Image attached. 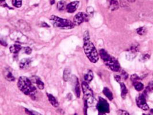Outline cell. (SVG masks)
Here are the masks:
<instances>
[{"label": "cell", "instance_id": "obj_3", "mask_svg": "<svg viewBox=\"0 0 153 115\" xmlns=\"http://www.w3.org/2000/svg\"><path fill=\"white\" fill-rule=\"evenodd\" d=\"M84 50L86 56L92 63H95L98 62L99 55L96 47L90 41V39L84 40Z\"/></svg>", "mask_w": 153, "mask_h": 115}, {"label": "cell", "instance_id": "obj_1", "mask_svg": "<svg viewBox=\"0 0 153 115\" xmlns=\"http://www.w3.org/2000/svg\"><path fill=\"white\" fill-rule=\"evenodd\" d=\"M17 86L19 90L24 94L31 97L33 100L35 99V94L37 93L36 88L32 84L29 78L24 76L20 77L17 82Z\"/></svg>", "mask_w": 153, "mask_h": 115}, {"label": "cell", "instance_id": "obj_26", "mask_svg": "<svg viewBox=\"0 0 153 115\" xmlns=\"http://www.w3.org/2000/svg\"><path fill=\"white\" fill-rule=\"evenodd\" d=\"M137 32L138 35H139L140 36H143V35H145L146 33L147 29L145 27H140L138 28L137 30Z\"/></svg>", "mask_w": 153, "mask_h": 115}, {"label": "cell", "instance_id": "obj_18", "mask_svg": "<svg viewBox=\"0 0 153 115\" xmlns=\"http://www.w3.org/2000/svg\"><path fill=\"white\" fill-rule=\"evenodd\" d=\"M138 50H139V48L138 46L137 45H132L131 47L128 50V54H129V57H132V58H134V57H135L136 56V54L138 53Z\"/></svg>", "mask_w": 153, "mask_h": 115}, {"label": "cell", "instance_id": "obj_35", "mask_svg": "<svg viewBox=\"0 0 153 115\" xmlns=\"http://www.w3.org/2000/svg\"><path fill=\"white\" fill-rule=\"evenodd\" d=\"M42 27H50V26H49L47 23H45V22L42 23Z\"/></svg>", "mask_w": 153, "mask_h": 115}, {"label": "cell", "instance_id": "obj_15", "mask_svg": "<svg viewBox=\"0 0 153 115\" xmlns=\"http://www.w3.org/2000/svg\"><path fill=\"white\" fill-rule=\"evenodd\" d=\"M32 80L33 81V82L36 84L37 87L40 90H43L45 88V84L44 83L42 82V81L40 79V78L39 77L37 76H35V77L32 78Z\"/></svg>", "mask_w": 153, "mask_h": 115}, {"label": "cell", "instance_id": "obj_37", "mask_svg": "<svg viewBox=\"0 0 153 115\" xmlns=\"http://www.w3.org/2000/svg\"><path fill=\"white\" fill-rule=\"evenodd\" d=\"M55 0H50V4L51 5H54L55 4Z\"/></svg>", "mask_w": 153, "mask_h": 115}, {"label": "cell", "instance_id": "obj_24", "mask_svg": "<svg viewBox=\"0 0 153 115\" xmlns=\"http://www.w3.org/2000/svg\"><path fill=\"white\" fill-rule=\"evenodd\" d=\"M57 9L60 10V11H63L65 9H66V7H67V5H66V3L65 1H59V2H58L57 3Z\"/></svg>", "mask_w": 153, "mask_h": 115}, {"label": "cell", "instance_id": "obj_39", "mask_svg": "<svg viewBox=\"0 0 153 115\" xmlns=\"http://www.w3.org/2000/svg\"><path fill=\"white\" fill-rule=\"evenodd\" d=\"M150 114H151V115H153V109H151L150 110Z\"/></svg>", "mask_w": 153, "mask_h": 115}, {"label": "cell", "instance_id": "obj_33", "mask_svg": "<svg viewBox=\"0 0 153 115\" xmlns=\"http://www.w3.org/2000/svg\"><path fill=\"white\" fill-rule=\"evenodd\" d=\"M93 9L92 7H89L87 9V12L88 13L89 15H92L93 13Z\"/></svg>", "mask_w": 153, "mask_h": 115}, {"label": "cell", "instance_id": "obj_27", "mask_svg": "<svg viewBox=\"0 0 153 115\" xmlns=\"http://www.w3.org/2000/svg\"><path fill=\"white\" fill-rule=\"evenodd\" d=\"M12 5L16 8H20L22 5V0H12Z\"/></svg>", "mask_w": 153, "mask_h": 115}, {"label": "cell", "instance_id": "obj_7", "mask_svg": "<svg viewBox=\"0 0 153 115\" xmlns=\"http://www.w3.org/2000/svg\"><path fill=\"white\" fill-rule=\"evenodd\" d=\"M10 38L16 42L25 44L28 42V38L20 32L16 31L10 33Z\"/></svg>", "mask_w": 153, "mask_h": 115}, {"label": "cell", "instance_id": "obj_28", "mask_svg": "<svg viewBox=\"0 0 153 115\" xmlns=\"http://www.w3.org/2000/svg\"><path fill=\"white\" fill-rule=\"evenodd\" d=\"M150 58V55L148 54H142L140 57V61L145 62L148 61Z\"/></svg>", "mask_w": 153, "mask_h": 115}, {"label": "cell", "instance_id": "obj_13", "mask_svg": "<svg viewBox=\"0 0 153 115\" xmlns=\"http://www.w3.org/2000/svg\"><path fill=\"white\" fill-rule=\"evenodd\" d=\"M108 7L111 11H115L119 8L117 0H107Z\"/></svg>", "mask_w": 153, "mask_h": 115}, {"label": "cell", "instance_id": "obj_36", "mask_svg": "<svg viewBox=\"0 0 153 115\" xmlns=\"http://www.w3.org/2000/svg\"><path fill=\"white\" fill-rule=\"evenodd\" d=\"M1 45H2V46H7V43H5V42H2V41L1 40Z\"/></svg>", "mask_w": 153, "mask_h": 115}, {"label": "cell", "instance_id": "obj_9", "mask_svg": "<svg viewBox=\"0 0 153 115\" xmlns=\"http://www.w3.org/2000/svg\"><path fill=\"white\" fill-rule=\"evenodd\" d=\"M136 102L138 107L140 108L142 110L147 111L149 109V107L146 102L145 93L140 94L138 95L136 98Z\"/></svg>", "mask_w": 153, "mask_h": 115}, {"label": "cell", "instance_id": "obj_11", "mask_svg": "<svg viewBox=\"0 0 153 115\" xmlns=\"http://www.w3.org/2000/svg\"><path fill=\"white\" fill-rule=\"evenodd\" d=\"M73 89L75 93V94L76 96V97L79 98L80 97V94H81V91H80V87H79V84L78 82V79L76 78L75 76H74V78L73 77Z\"/></svg>", "mask_w": 153, "mask_h": 115}, {"label": "cell", "instance_id": "obj_6", "mask_svg": "<svg viewBox=\"0 0 153 115\" xmlns=\"http://www.w3.org/2000/svg\"><path fill=\"white\" fill-rule=\"evenodd\" d=\"M96 107L100 115H104L105 114L109 113V105L107 100L102 97H99V102L97 104Z\"/></svg>", "mask_w": 153, "mask_h": 115}, {"label": "cell", "instance_id": "obj_14", "mask_svg": "<svg viewBox=\"0 0 153 115\" xmlns=\"http://www.w3.org/2000/svg\"><path fill=\"white\" fill-rule=\"evenodd\" d=\"M31 64V60L29 58H24L22 59L20 63H19V67L21 69H28Z\"/></svg>", "mask_w": 153, "mask_h": 115}, {"label": "cell", "instance_id": "obj_19", "mask_svg": "<svg viewBox=\"0 0 153 115\" xmlns=\"http://www.w3.org/2000/svg\"><path fill=\"white\" fill-rule=\"evenodd\" d=\"M94 77V74L92 70H88L86 73L85 74L84 80L85 82L87 83H90L93 79Z\"/></svg>", "mask_w": 153, "mask_h": 115}, {"label": "cell", "instance_id": "obj_29", "mask_svg": "<svg viewBox=\"0 0 153 115\" xmlns=\"http://www.w3.org/2000/svg\"><path fill=\"white\" fill-rule=\"evenodd\" d=\"M140 79V77H139L138 75L135 74H132V75L131 76V81H132V82L133 83V84H135V83H136V82H139Z\"/></svg>", "mask_w": 153, "mask_h": 115}, {"label": "cell", "instance_id": "obj_20", "mask_svg": "<svg viewBox=\"0 0 153 115\" xmlns=\"http://www.w3.org/2000/svg\"><path fill=\"white\" fill-rule=\"evenodd\" d=\"M22 46L19 45H13L9 47V50L12 54H17L22 50Z\"/></svg>", "mask_w": 153, "mask_h": 115}, {"label": "cell", "instance_id": "obj_4", "mask_svg": "<svg viewBox=\"0 0 153 115\" xmlns=\"http://www.w3.org/2000/svg\"><path fill=\"white\" fill-rule=\"evenodd\" d=\"M50 20L54 27L62 30H70L76 25L74 22L66 19H62L58 16L52 15L50 17Z\"/></svg>", "mask_w": 153, "mask_h": 115}, {"label": "cell", "instance_id": "obj_21", "mask_svg": "<svg viewBox=\"0 0 153 115\" xmlns=\"http://www.w3.org/2000/svg\"><path fill=\"white\" fill-rule=\"evenodd\" d=\"M120 89H121V96L123 99H125L128 93V90L127 89V87L123 82H120Z\"/></svg>", "mask_w": 153, "mask_h": 115}, {"label": "cell", "instance_id": "obj_32", "mask_svg": "<svg viewBox=\"0 0 153 115\" xmlns=\"http://www.w3.org/2000/svg\"><path fill=\"white\" fill-rule=\"evenodd\" d=\"M24 52L26 54L30 55L32 53V49L30 47H27L24 49Z\"/></svg>", "mask_w": 153, "mask_h": 115}, {"label": "cell", "instance_id": "obj_31", "mask_svg": "<svg viewBox=\"0 0 153 115\" xmlns=\"http://www.w3.org/2000/svg\"><path fill=\"white\" fill-rule=\"evenodd\" d=\"M117 114L118 115H129V113L126 111H124V110H122V109H120L119 111H117Z\"/></svg>", "mask_w": 153, "mask_h": 115}, {"label": "cell", "instance_id": "obj_5", "mask_svg": "<svg viewBox=\"0 0 153 115\" xmlns=\"http://www.w3.org/2000/svg\"><path fill=\"white\" fill-rule=\"evenodd\" d=\"M82 92L84 93V102H86L88 107H91L94 105V98L93 92L91 87L89 86L88 83L85 81H83L81 84Z\"/></svg>", "mask_w": 153, "mask_h": 115}, {"label": "cell", "instance_id": "obj_10", "mask_svg": "<svg viewBox=\"0 0 153 115\" xmlns=\"http://www.w3.org/2000/svg\"><path fill=\"white\" fill-rule=\"evenodd\" d=\"M13 24H14V26H15L17 28L20 29L22 31L26 32L31 30V27L30 25L23 20H19Z\"/></svg>", "mask_w": 153, "mask_h": 115}, {"label": "cell", "instance_id": "obj_12", "mask_svg": "<svg viewBox=\"0 0 153 115\" xmlns=\"http://www.w3.org/2000/svg\"><path fill=\"white\" fill-rule=\"evenodd\" d=\"M79 2L76 1L69 3V4L67 5V7H66L67 12L70 13L75 12L79 7Z\"/></svg>", "mask_w": 153, "mask_h": 115}, {"label": "cell", "instance_id": "obj_23", "mask_svg": "<svg viewBox=\"0 0 153 115\" xmlns=\"http://www.w3.org/2000/svg\"><path fill=\"white\" fill-rule=\"evenodd\" d=\"M70 75H71V71L70 69L68 68H66L64 70L63 74V79L65 82L68 81L70 78Z\"/></svg>", "mask_w": 153, "mask_h": 115}, {"label": "cell", "instance_id": "obj_25", "mask_svg": "<svg viewBox=\"0 0 153 115\" xmlns=\"http://www.w3.org/2000/svg\"><path fill=\"white\" fill-rule=\"evenodd\" d=\"M134 86L135 87V89L138 92H140V91H142L144 88V85L143 84L142 82H139V81L134 84Z\"/></svg>", "mask_w": 153, "mask_h": 115}, {"label": "cell", "instance_id": "obj_30", "mask_svg": "<svg viewBox=\"0 0 153 115\" xmlns=\"http://www.w3.org/2000/svg\"><path fill=\"white\" fill-rule=\"evenodd\" d=\"M121 76V77L123 79L126 80L128 78V73L126 71L122 70V72H121V76Z\"/></svg>", "mask_w": 153, "mask_h": 115}, {"label": "cell", "instance_id": "obj_2", "mask_svg": "<svg viewBox=\"0 0 153 115\" xmlns=\"http://www.w3.org/2000/svg\"><path fill=\"white\" fill-rule=\"evenodd\" d=\"M99 54L104 63L108 68L114 72H119L121 70L120 65L115 57L110 55L104 49L100 50Z\"/></svg>", "mask_w": 153, "mask_h": 115}, {"label": "cell", "instance_id": "obj_22", "mask_svg": "<svg viewBox=\"0 0 153 115\" xmlns=\"http://www.w3.org/2000/svg\"><path fill=\"white\" fill-rule=\"evenodd\" d=\"M102 92H103L104 94L107 97L109 100H111V101H112V100H113V99H114L113 94H112V92L109 90V88H108L107 87L104 88V89H103Z\"/></svg>", "mask_w": 153, "mask_h": 115}, {"label": "cell", "instance_id": "obj_17", "mask_svg": "<svg viewBox=\"0 0 153 115\" xmlns=\"http://www.w3.org/2000/svg\"><path fill=\"white\" fill-rule=\"evenodd\" d=\"M4 77L7 79L8 81H14L15 80V78L12 74V72L9 70V69H5L4 72Z\"/></svg>", "mask_w": 153, "mask_h": 115}, {"label": "cell", "instance_id": "obj_38", "mask_svg": "<svg viewBox=\"0 0 153 115\" xmlns=\"http://www.w3.org/2000/svg\"><path fill=\"white\" fill-rule=\"evenodd\" d=\"M128 2H131V3H133V2H135L136 0H127Z\"/></svg>", "mask_w": 153, "mask_h": 115}, {"label": "cell", "instance_id": "obj_16", "mask_svg": "<svg viewBox=\"0 0 153 115\" xmlns=\"http://www.w3.org/2000/svg\"><path fill=\"white\" fill-rule=\"evenodd\" d=\"M47 94L48 99L49 102H50V104H51L54 107H58L59 106V103H58L57 100L56 99V98L54 97L53 95H52L51 94L47 93Z\"/></svg>", "mask_w": 153, "mask_h": 115}, {"label": "cell", "instance_id": "obj_34", "mask_svg": "<svg viewBox=\"0 0 153 115\" xmlns=\"http://www.w3.org/2000/svg\"><path fill=\"white\" fill-rule=\"evenodd\" d=\"M114 78H115V80L117 82H120V81H121V79H122V77L120 76H118V75H116L114 76Z\"/></svg>", "mask_w": 153, "mask_h": 115}, {"label": "cell", "instance_id": "obj_8", "mask_svg": "<svg viewBox=\"0 0 153 115\" xmlns=\"http://www.w3.org/2000/svg\"><path fill=\"white\" fill-rule=\"evenodd\" d=\"M89 20V15L84 12H79L76 14L73 19V22L76 25H79L82 23L88 22Z\"/></svg>", "mask_w": 153, "mask_h": 115}]
</instances>
